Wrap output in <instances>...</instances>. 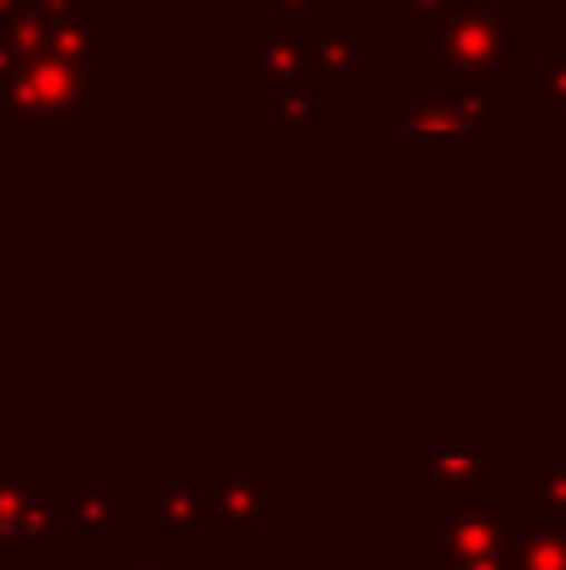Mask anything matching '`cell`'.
I'll use <instances>...</instances> for the list:
<instances>
[{
	"mask_svg": "<svg viewBox=\"0 0 566 570\" xmlns=\"http://www.w3.org/2000/svg\"><path fill=\"white\" fill-rule=\"evenodd\" d=\"M90 80L56 50L30 56L0 80V136L6 140H86L90 136Z\"/></svg>",
	"mask_w": 566,
	"mask_h": 570,
	"instance_id": "6da1fadb",
	"label": "cell"
},
{
	"mask_svg": "<svg viewBox=\"0 0 566 570\" xmlns=\"http://www.w3.org/2000/svg\"><path fill=\"white\" fill-rule=\"evenodd\" d=\"M521 0H471L431 26L437 76H517L521 70Z\"/></svg>",
	"mask_w": 566,
	"mask_h": 570,
	"instance_id": "7a4b0ae2",
	"label": "cell"
},
{
	"mask_svg": "<svg viewBox=\"0 0 566 570\" xmlns=\"http://www.w3.org/2000/svg\"><path fill=\"white\" fill-rule=\"evenodd\" d=\"M56 551V515H50V475L40 461L0 455V561L16 570H40Z\"/></svg>",
	"mask_w": 566,
	"mask_h": 570,
	"instance_id": "3957f363",
	"label": "cell"
},
{
	"mask_svg": "<svg viewBox=\"0 0 566 570\" xmlns=\"http://www.w3.org/2000/svg\"><path fill=\"white\" fill-rule=\"evenodd\" d=\"M431 551L441 570H511L507 501L431 505Z\"/></svg>",
	"mask_w": 566,
	"mask_h": 570,
	"instance_id": "277c9868",
	"label": "cell"
},
{
	"mask_svg": "<svg viewBox=\"0 0 566 570\" xmlns=\"http://www.w3.org/2000/svg\"><path fill=\"white\" fill-rule=\"evenodd\" d=\"M271 475L266 455H236L221 475H211V525L226 531L231 551H271Z\"/></svg>",
	"mask_w": 566,
	"mask_h": 570,
	"instance_id": "5b68a950",
	"label": "cell"
},
{
	"mask_svg": "<svg viewBox=\"0 0 566 570\" xmlns=\"http://www.w3.org/2000/svg\"><path fill=\"white\" fill-rule=\"evenodd\" d=\"M50 515H56V551H110L126 525V495L100 481L50 475Z\"/></svg>",
	"mask_w": 566,
	"mask_h": 570,
	"instance_id": "8992f818",
	"label": "cell"
},
{
	"mask_svg": "<svg viewBox=\"0 0 566 570\" xmlns=\"http://www.w3.org/2000/svg\"><path fill=\"white\" fill-rule=\"evenodd\" d=\"M407 501H501V461L497 455H421L407 465Z\"/></svg>",
	"mask_w": 566,
	"mask_h": 570,
	"instance_id": "52a82bcc",
	"label": "cell"
},
{
	"mask_svg": "<svg viewBox=\"0 0 566 570\" xmlns=\"http://www.w3.org/2000/svg\"><path fill=\"white\" fill-rule=\"evenodd\" d=\"M126 525L136 531H201L211 525V475L206 481H166V475H140L126 495Z\"/></svg>",
	"mask_w": 566,
	"mask_h": 570,
	"instance_id": "ba28073f",
	"label": "cell"
},
{
	"mask_svg": "<svg viewBox=\"0 0 566 570\" xmlns=\"http://www.w3.org/2000/svg\"><path fill=\"white\" fill-rule=\"evenodd\" d=\"M306 36V90L311 96H361L367 86V36L351 20L301 26Z\"/></svg>",
	"mask_w": 566,
	"mask_h": 570,
	"instance_id": "9c48e42d",
	"label": "cell"
},
{
	"mask_svg": "<svg viewBox=\"0 0 566 570\" xmlns=\"http://www.w3.org/2000/svg\"><path fill=\"white\" fill-rule=\"evenodd\" d=\"M46 50H56L60 60L80 70L90 80L96 96H106L116 86V26H110V0H86L76 16H66L50 30Z\"/></svg>",
	"mask_w": 566,
	"mask_h": 570,
	"instance_id": "30bf717a",
	"label": "cell"
},
{
	"mask_svg": "<svg viewBox=\"0 0 566 570\" xmlns=\"http://www.w3.org/2000/svg\"><path fill=\"white\" fill-rule=\"evenodd\" d=\"M246 90L266 100L281 90H306V36H301V26L256 20L246 30Z\"/></svg>",
	"mask_w": 566,
	"mask_h": 570,
	"instance_id": "8fae6325",
	"label": "cell"
},
{
	"mask_svg": "<svg viewBox=\"0 0 566 570\" xmlns=\"http://www.w3.org/2000/svg\"><path fill=\"white\" fill-rule=\"evenodd\" d=\"M511 511V570H566V521L507 501Z\"/></svg>",
	"mask_w": 566,
	"mask_h": 570,
	"instance_id": "7c38bea8",
	"label": "cell"
},
{
	"mask_svg": "<svg viewBox=\"0 0 566 570\" xmlns=\"http://www.w3.org/2000/svg\"><path fill=\"white\" fill-rule=\"evenodd\" d=\"M381 136L387 140H447V136L471 140V130L441 90H421V96H411L397 116L381 120Z\"/></svg>",
	"mask_w": 566,
	"mask_h": 570,
	"instance_id": "4fadbf2b",
	"label": "cell"
},
{
	"mask_svg": "<svg viewBox=\"0 0 566 570\" xmlns=\"http://www.w3.org/2000/svg\"><path fill=\"white\" fill-rule=\"evenodd\" d=\"M50 40L46 0H0V80L40 56Z\"/></svg>",
	"mask_w": 566,
	"mask_h": 570,
	"instance_id": "5bb4252c",
	"label": "cell"
},
{
	"mask_svg": "<svg viewBox=\"0 0 566 570\" xmlns=\"http://www.w3.org/2000/svg\"><path fill=\"white\" fill-rule=\"evenodd\" d=\"M431 90L457 106V116L467 120L471 140H497L501 136V80L491 76H437Z\"/></svg>",
	"mask_w": 566,
	"mask_h": 570,
	"instance_id": "9a60e30c",
	"label": "cell"
},
{
	"mask_svg": "<svg viewBox=\"0 0 566 570\" xmlns=\"http://www.w3.org/2000/svg\"><path fill=\"white\" fill-rule=\"evenodd\" d=\"M562 110L566 116V46H547L531 70H521V116L541 120Z\"/></svg>",
	"mask_w": 566,
	"mask_h": 570,
	"instance_id": "2e32d148",
	"label": "cell"
},
{
	"mask_svg": "<svg viewBox=\"0 0 566 570\" xmlns=\"http://www.w3.org/2000/svg\"><path fill=\"white\" fill-rule=\"evenodd\" d=\"M521 505L552 515V521H566V461H541V455H527L521 461Z\"/></svg>",
	"mask_w": 566,
	"mask_h": 570,
	"instance_id": "e0dca14e",
	"label": "cell"
},
{
	"mask_svg": "<svg viewBox=\"0 0 566 570\" xmlns=\"http://www.w3.org/2000/svg\"><path fill=\"white\" fill-rule=\"evenodd\" d=\"M271 136L316 140L321 136V96H311V90H281V96H271Z\"/></svg>",
	"mask_w": 566,
	"mask_h": 570,
	"instance_id": "ac0fdd59",
	"label": "cell"
},
{
	"mask_svg": "<svg viewBox=\"0 0 566 570\" xmlns=\"http://www.w3.org/2000/svg\"><path fill=\"white\" fill-rule=\"evenodd\" d=\"M471 6V0H381V20L387 26H437V20H447L451 10Z\"/></svg>",
	"mask_w": 566,
	"mask_h": 570,
	"instance_id": "d6986e66",
	"label": "cell"
},
{
	"mask_svg": "<svg viewBox=\"0 0 566 570\" xmlns=\"http://www.w3.org/2000/svg\"><path fill=\"white\" fill-rule=\"evenodd\" d=\"M110 570H170L166 566V556L156 551V541L150 546H136V541H126V546H110Z\"/></svg>",
	"mask_w": 566,
	"mask_h": 570,
	"instance_id": "ffe728a7",
	"label": "cell"
},
{
	"mask_svg": "<svg viewBox=\"0 0 566 570\" xmlns=\"http://www.w3.org/2000/svg\"><path fill=\"white\" fill-rule=\"evenodd\" d=\"M256 6L276 10L281 26H311V20H316L326 6H336V0H256Z\"/></svg>",
	"mask_w": 566,
	"mask_h": 570,
	"instance_id": "44dd1931",
	"label": "cell"
},
{
	"mask_svg": "<svg viewBox=\"0 0 566 570\" xmlns=\"http://www.w3.org/2000/svg\"><path fill=\"white\" fill-rule=\"evenodd\" d=\"M110 6H140V0H110ZM191 6H221V0H191Z\"/></svg>",
	"mask_w": 566,
	"mask_h": 570,
	"instance_id": "7402d4cb",
	"label": "cell"
},
{
	"mask_svg": "<svg viewBox=\"0 0 566 570\" xmlns=\"http://www.w3.org/2000/svg\"><path fill=\"white\" fill-rule=\"evenodd\" d=\"M170 570H211L206 561H191V566H170Z\"/></svg>",
	"mask_w": 566,
	"mask_h": 570,
	"instance_id": "603a6c76",
	"label": "cell"
},
{
	"mask_svg": "<svg viewBox=\"0 0 566 570\" xmlns=\"http://www.w3.org/2000/svg\"><path fill=\"white\" fill-rule=\"evenodd\" d=\"M0 570H16V566H6V561H0Z\"/></svg>",
	"mask_w": 566,
	"mask_h": 570,
	"instance_id": "cb8c5ba5",
	"label": "cell"
},
{
	"mask_svg": "<svg viewBox=\"0 0 566 570\" xmlns=\"http://www.w3.org/2000/svg\"><path fill=\"white\" fill-rule=\"evenodd\" d=\"M431 570H441V566H431Z\"/></svg>",
	"mask_w": 566,
	"mask_h": 570,
	"instance_id": "d4e9b609",
	"label": "cell"
}]
</instances>
